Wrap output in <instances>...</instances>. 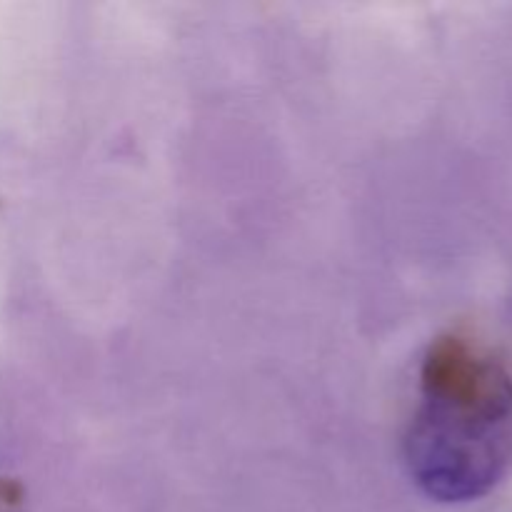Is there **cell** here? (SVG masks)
Returning a JSON list of instances; mask_svg holds the SVG:
<instances>
[{
    "instance_id": "6da1fadb",
    "label": "cell",
    "mask_w": 512,
    "mask_h": 512,
    "mask_svg": "<svg viewBox=\"0 0 512 512\" xmlns=\"http://www.w3.org/2000/svg\"><path fill=\"white\" fill-rule=\"evenodd\" d=\"M413 483L435 503H473L512 468V365L470 330H448L425 350L403 433Z\"/></svg>"
}]
</instances>
